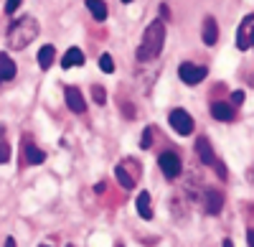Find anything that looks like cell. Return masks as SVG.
Listing matches in <instances>:
<instances>
[{"mask_svg":"<svg viewBox=\"0 0 254 247\" xmlns=\"http://www.w3.org/2000/svg\"><path fill=\"white\" fill-rule=\"evenodd\" d=\"M92 97H94L97 105H104V102H107V92H104V87H99V84L92 87Z\"/></svg>","mask_w":254,"mask_h":247,"instance_id":"cell-22","label":"cell"},{"mask_svg":"<svg viewBox=\"0 0 254 247\" xmlns=\"http://www.w3.org/2000/svg\"><path fill=\"white\" fill-rule=\"evenodd\" d=\"M20 5V0H5V13H15Z\"/></svg>","mask_w":254,"mask_h":247,"instance_id":"cell-24","label":"cell"},{"mask_svg":"<svg viewBox=\"0 0 254 247\" xmlns=\"http://www.w3.org/2000/svg\"><path fill=\"white\" fill-rule=\"evenodd\" d=\"M46 161V153L36 148V146H26V163L28 166H41V163Z\"/></svg>","mask_w":254,"mask_h":247,"instance_id":"cell-18","label":"cell"},{"mask_svg":"<svg viewBox=\"0 0 254 247\" xmlns=\"http://www.w3.org/2000/svg\"><path fill=\"white\" fill-rule=\"evenodd\" d=\"M196 153L203 161V166H214V171L219 173V178H226V166L214 156V148H211V143L206 138H198L196 140Z\"/></svg>","mask_w":254,"mask_h":247,"instance_id":"cell-4","label":"cell"},{"mask_svg":"<svg viewBox=\"0 0 254 247\" xmlns=\"http://www.w3.org/2000/svg\"><path fill=\"white\" fill-rule=\"evenodd\" d=\"M252 28H254V13L247 15L239 26V33H237V49L239 51H247L252 49Z\"/></svg>","mask_w":254,"mask_h":247,"instance_id":"cell-8","label":"cell"},{"mask_svg":"<svg viewBox=\"0 0 254 247\" xmlns=\"http://www.w3.org/2000/svg\"><path fill=\"white\" fill-rule=\"evenodd\" d=\"M140 173H142V168H140V163H137L135 158H122L117 166H115V176H117V181H120V186L127 189V191L137 186Z\"/></svg>","mask_w":254,"mask_h":247,"instance_id":"cell-3","label":"cell"},{"mask_svg":"<svg viewBox=\"0 0 254 247\" xmlns=\"http://www.w3.org/2000/svg\"><path fill=\"white\" fill-rule=\"evenodd\" d=\"M36 59H38V67H41V69L46 72V69H51V64H54V59H56V49H54L51 44H46V46H41V51H38V56H36Z\"/></svg>","mask_w":254,"mask_h":247,"instance_id":"cell-15","label":"cell"},{"mask_svg":"<svg viewBox=\"0 0 254 247\" xmlns=\"http://www.w3.org/2000/svg\"><path fill=\"white\" fill-rule=\"evenodd\" d=\"M168 122H171V128L178 133V135H190L196 128L193 117H190L186 110H173L171 115H168Z\"/></svg>","mask_w":254,"mask_h":247,"instance_id":"cell-7","label":"cell"},{"mask_svg":"<svg viewBox=\"0 0 254 247\" xmlns=\"http://www.w3.org/2000/svg\"><path fill=\"white\" fill-rule=\"evenodd\" d=\"M242 102H244V92H242V89H237L234 94H231V105L237 107V105H242Z\"/></svg>","mask_w":254,"mask_h":247,"instance_id":"cell-23","label":"cell"},{"mask_svg":"<svg viewBox=\"0 0 254 247\" xmlns=\"http://www.w3.org/2000/svg\"><path fill=\"white\" fill-rule=\"evenodd\" d=\"M158 166H160V171H163L165 178H178V176H181V168H183V163H181L178 153L165 151V153H160V158H158Z\"/></svg>","mask_w":254,"mask_h":247,"instance_id":"cell-6","label":"cell"},{"mask_svg":"<svg viewBox=\"0 0 254 247\" xmlns=\"http://www.w3.org/2000/svg\"><path fill=\"white\" fill-rule=\"evenodd\" d=\"M206 74H208L206 67H201V64H190V61H183V64L178 67V77L183 79V84H188V87H196L198 82L206 79Z\"/></svg>","mask_w":254,"mask_h":247,"instance_id":"cell-5","label":"cell"},{"mask_svg":"<svg viewBox=\"0 0 254 247\" xmlns=\"http://www.w3.org/2000/svg\"><path fill=\"white\" fill-rule=\"evenodd\" d=\"M201 36H203V44H206V46H216V41H219V23H216L214 15H206V18H203Z\"/></svg>","mask_w":254,"mask_h":247,"instance_id":"cell-9","label":"cell"},{"mask_svg":"<svg viewBox=\"0 0 254 247\" xmlns=\"http://www.w3.org/2000/svg\"><path fill=\"white\" fill-rule=\"evenodd\" d=\"M150 146H153V128L147 125V128L142 130V135H140V148H145V151H147Z\"/></svg>","mask_w":254,"mask_h":247,"instance_id":"cell-21","label":"cell"},{"mask_svg":"<svg viewBox=\"0 0 254 247\" xmlns=\"http://www.w3.org/2000/svg\"><path fill=\"white\" fill-rule=\"evenodd\" d=\"M64 97H66V107H69L71 112L81 115L84 110H87V102H84V97H81V89L66 87V89H64Z\"/></svg>","mask_w":254,"mask_h":247,"instance_id":"cell-11","label":"cell"},{"mask_svg":"<svg viewBox=\"0 0 254 247\" xmlns=\"http://www.w3.org/2000/svg\"><path fill=\"white\" fill-rule=\"evenodd\" d=\"M211 115H214L216 120H221V122H231L237 117V107L231 105V102H211Z\"/></svg>","mask_w":254,"mask_h":247,"instance_id":"cell-10","label":"cell"},{"mask_svg":"<svg viewBox=\"0 0 254 247\" xmlns=\"http://www.w3.org/2000/svg\"><path fill=\"white\" fill-rule=\"evenodd\" d=\"M137 214L142 217V219H153V207H150V194L147 191H142V194H137Z\"/></svg>","mask_w":254,"mask_h":247,"instance_id":"cell-16","label":"cell"},{"mask_svg":"<svg viewBox=\"0 0 254 247\" xmlns=\"http://www.w3.org/2000/svg\"><path fill=\"white\" fill-rule=\"evenodd\" d=\"M5 247H15V240H13V237H8V240H5Z\"/></svg>","mask_w":254,"mask_h":247,"instance_id":"cell-26","label":"cell"},{"mask_svg":"<svg viewBox=\"0 0 254 247\" xmlns=\"http://www.w3.org/2000/svg\"><path fill=\"white\" fill-rule=\"evenodd\" d=\"M15 77V64L8 54H0V84L3 82H10Z\"/></svg>","mask_w":254,"mask_h":247,"instance_id":"cell-14","label":"cell"},{"mask_svg":"<svg viewBox=\"0 0 254 247\" xmlns=\"http://www.w3.org/2000/svg\"><path fill=\"white\" fill-rule=\"evenodd\" d=\"M79 64H84V51L76 49V46H71L66 54L61 56V67L64 69H71V67H79Z\"/></svg>","mask_w":254,"mask_h":247,"instance_id":"cell-13","label":"cell"},{"mask_svg":"<svg viewBox=\"0 0 254 247\" xmlns=\"http://www.w3.org/2000/svg\"><path fill=\"white\" fill-rule=\"evenodd\" d=\"M122 3H132V0H122Z\"/></svg>","mask_w":254,"mask_h":247,"instance_id":"cell-28","label":"cell"},{"mask_svg":"<svg viewBox=\"0 0 254 247\" xmlns=\"http://www.w3.org/2000/svg\"><path fill=\"white\" fill-rule=\"evenodd\" d=\"M3 135H5V128H0V163H8L10 161V146L3 140Z\"/></svg>","mask_w":254,"mask_h":247,"instance_id":"cell-19","label":"cell"},{"mask_svg":"<svg viewBox=\"0 0 254 247\" xmlns=\"http://www.w3.org/2000/svg\"><path fill=\"white\" fill-rule=\"evenodd\" d=\"M99 69H102V72H107V74L115 72V61H112L110 54H102V56H99Z\"/></svg>","mask_w":254,"mask_h":247,"instance_id":"cell-20","label":"cell"},{"mask_svg":"<svg viewBox=\"0 0 254 247\" xmlns=\"http://www.w3.org/2000/svg\"><path fill=\"white\" fill-rule=\"evenodd\" d=\"M163 46H165V23L163 20H153L142 31V41H140L135 56H137V61H153L160 56Z\"/></svg>","mask_w":254,"mask_h":247,"instance_id":"cell-1","label":"cell"},{"mask_svg":"<svg viewBox=\"0 0 254 247\" xmlns=\"http://www.w3.org/2000/svg\"><path fill=\"white\" fill-rule=\"evenodd\" d=\"M36 36H38V20L33 15H23L10 23L5 38H8V46L18 51V49H26L28 44H33Z\"/></svg>","mask_w":254,"mask_h":247,"instance_id":"cell-2","label":"cell"},{"mask_svg":"<svg viewBox=\"0 0 254 247\" xmlns=\"http://www.w3.org/2000/svg\"><path fill=\"white\" fill-rule=\"evenodd\" d=\"M221 247H231V240H224V245Z\"/></svg>","mask_w":254,"mask_h":247,"instance_id":"cell-27","label":"cell"},{"mask_svg":"<svg viewBox=\"0 0 254 247\" xmlns=\"http://www.w3.org/2000/svg\"><path fill=\"white\" fill-rule=\"evenodd\" d=\"M115 247H125V245H122V242H120V245H115Z\"/></svg>","mask_w":254,"mask_h":247,"instance_id":"cell-29","label":"cell"},{"mask_svg":"<svg viewBox=\"0 0 254 247\" xmlns=\"http://www.w3.org/2000/svg\"><path fill=\"white\" fill-rule=\"evenodd\" d=\"M221 207H224V194L216 191V189H206L203 191V209L208 214H219Z\"/></svg>","mask_w":254,"mask_h":247,"instance_id":"cell-12","label":"cell"},{"mask_svg":"<svg viewBox=\"0 0 254 247\" xmlns=\"http://www.w3.org/2000/svg\"><path fill=\"white\" fill-rule=\"evenodd\" d=\"M87 8H89V13H92L94 20H104V18H107V13H110L104 0H87Z\"/></svg>","mask_w":254,"mask_h":247,"instance_id":"cell-17","label":"cell"},{"mask_svg":"<svg viewBox=\"0 0 254 247\" xmlns=\"http://www.w3.org/2000/svg\"><path fill=\"white\" fill-rule=\"evenodd\" d=\"M41 247H49V245H41Z\"/></svg>","mask_w":254,"mask_h":247,"instance_id":"cell-30","label":"cell"},{"mask_svg":"<svg viewBox=\"0 0 254 247\" xmlns=\"http://www.w3.org/2000/svg\"><path fill=\"white\" fill-rule=\"evenodd\" d=\"M247 242H249V247H254V230H249V235H247Z\"/></svg>","mask_w":254,"mask_h":247,"instance_id":"cell-25","label":"cell"}]
</instances>
